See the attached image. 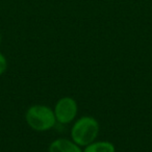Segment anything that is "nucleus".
I'll list each match as a JSON object with an SVG mask.
<instances>
[{
  "label": "nucleus",
  "instance_id": "1",
  "mask_svg": "<svg viewBox=\"0 0 152 152\" xmlns=\"http://www.w3.org/2000/svg\"><path fill=\"white\" fill-rule=\"evenodd\" d=\"M99 123L95 118L85 116L76 120L71 128L72 141L78 146L86 147L89 144L95 142L99 134Z\"/></svg>",
  "mask_w": 152,
  "mask_h": 152
},
{
  "label": "nucleus",
  "instance_id": "2",
  "mask_svg": "<svg viewBox=\"0 0 152 152\" xmlns=\"http://www.w3.org/2000/svg\"><path fill=\"white\" fill-rule=\"evenodd\" d=\"M25 120L26 123L37 131L50 130L56 123L54 110L42 104L30 106L25 114Z\"/></svg>",
  "mask_w": 152,
  "mask_h": 152
},
{
  "label": "nucleus",
  "instance_id": "3",
  "mask_svg": "<svg viewBox=\"0 0 152 152\" xmlns=\"http://www.w3.org/2000/svg\"><path fill=\"white\" fill-rule=\"evenodd\" d=\"M54 115L56 121L61 124L71 123L77 116L78 106L77 102L71 97H63L54 106Z\"/></svg>",
  "mask_w": 152,
  "mask_h": 152
},
{
  "label": "nucleus",
  "instance_id": "4",
  "mask_svg": "<svg viewBox=\"0 0 152 152\" xmlns=\"http://www.w3.org/2000/svg\"><path fill=\"white\" fill-rule=\"evenodd\" d=\"M49 152H83V150L75 142L68 139H57L49 145Z\"/></svg>",
  "mask_w": 152,
  "mask_h": 152
},
{
  "label": "nucleus",
  "instance_id": "5",
  "mask_svg": "<svg viewBox=\"0 0 152 152\" xmlns=\"http://www.w3.org/2000/svg\"><path fill=\"white\" fill-rule=\"evenodd\" d=\"M83 152H116V147L112 142H93L86 146Z\"/></svg>",
  "mask_w": 152,
  "mask_h": 152
},
{
  "label": "nucleus",
  "instance_id": "6",
  "mask_svg": "<svg viewBox=\"0 0 152 152\" xmlns=\"http://www.w3.org/2000/svg\"><path fill=\"white\" fill-rule=\"evenodd\" d=\"M7 61L5 56L0 52V75H2L5 71H7Z\"/></svg>",
  "mask_w": 152,
  "mask_h": 152
},
{
  "label": "nucleus",
  "instance_id": "7",
  "mask_svg": "<svg viewBox=\"0 0 152 152\" xmlns=\"http://www.w3.org/2000/svg\"><path fill=\"white\" fill-rule=\"evenodd\" d=\"M1 39L2 38H1V34H0V44H1Z\"/></svg>",
  "mask_w": 152,
  "mask_h": 152
}]
</instances>
